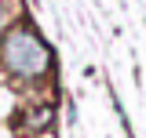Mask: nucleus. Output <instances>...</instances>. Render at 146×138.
I'll use <instances>...</instances> for the list:
<instances>
[{
	"mask_svg": "<svg viewBox=\"0 0 146 138\" xmlns=\"http://www.w3.org/2000/svg\"><path fill=\"white\" fill-rule=\"evenodd\" d=\"M55 66V55L48 40L36 33L33 26H11L0 33V69L15 80H40Z\"/></svg>",
	"mask_w": 146,
	"mask_h": 138,
	"instance_id": "f257e3e1",
	"label": "nucleus"
},
{
	"mask_svg": "<svg viewBox=\"0 0 146 138\" xmlns=\"http://www.w3.org/2000/svg\"><path fill=\"white\" fill-rule=\"evenodd\" d=\"M55 124V102H33L22 109V127L29 135H48Z\"/></svg>",
	"mask_w": 146,
	"mask_h": 138,
	"instance_id": "f03ea898",
	"label": "nucleus"
},
{
	"mask_svg": "<svg viewBox=\"0 0 146 138\" xmlns=\"http://www.w3.org/2000/svg\"><path fill=\"white\" fill-rule=\"evenodd\" d=\"M11 18H15V0H0V33L11 29Z\"/></svg>",
	"mask_w": 146,
	"mask_h": 138,
	"instance_id": "7ed1b4c3",
	"label": "nucleus"
}]
</instances>
